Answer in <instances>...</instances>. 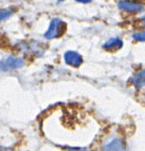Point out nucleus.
Listing matches in <instances>:
<instances>
[{
	"mask_svg": "<svg viewBox=\"0 0 145 151\" xmlns=\"http://www.w3.org/2000/svg\"><path fill=\"white\" fill-rule=\"evenodd\" d=\"M66 24L60 19H53L50 24L49 29L44 34V37L47 39L58 38L66 32Z\"/></svg>",
	"mask_w": 145,
	"mask_h": 151,
	"instance_id": "f257e3e1",
	"label": "nucleus"
},
{
	"mask_svg": "<svg viewBox=\"0 0 145 151\" xmlns=\"http://www.w3.org/2000/svg\"><path fill=\"white\" fill-rule=\"evenodd\" d=\"M24 65V61L19 58H13L10 57L4 61L0 62V70L3 71H9L21 67Z\"/></svg>",
	"mask_w": 145,
	"mask_h": 151,
	"instance_id": "f03ea898",
	"label": "nucleus"
},
{
	"mask_svg": "<svg viewBox=\"0 0 145 151\" xmlns=\"http://www.w3.org/2000/svg\"><path fill=\"white\" fill-rule=\"evenodd\" d=\"M102 151H127L124 142L121 139L115 138L105 144Z\"/></svg>",
	"mask_w": 145,
	"mask_h": 151,
	"instance_id": "7ed1b4c3",
	"label": "nucleus"
},
{
	"mask_svg": "<svg viewBox=\"0 0 145 151\" xmlns=\"http://www.w3.org/2000/svg\"><path fill=\"white\" fill-rule=\"evenodd\" d=\"M65 60L68 65L74 67L80 66L82 63V56L75 51H67L65 54Z\"/></svg>",
	"mask_w": 145,
	"mask_h": 151,
	"instance_id": "20e7f679",
	"label": "nucleus"
},
{
	"mask_svg": "<svg viewBox=\"0 0 145 151\" xmlns=\"http://www.w3.org/2000/svg\"><path fill=\"white\" fill-rule=\"evenodd\" d=\"M119 4L120 8L128 12H140L143 9V4L139 2L120 1Z\"/></svg>",
	"mask_w": 145,
	"mask_h": 151,
	"instance_id": "39448f33",
	"label": "nucleus"
},
{
	"mask_svg": "<svg viewBox=\"0 0 145 151\" xmlns=\"http://www.w3.org/2000/svg\"><path fill=\"white\" fill-rule=\"evenodd\" d=\"M123 42L119 38H112L109 41H107L105 44H104V49L107 50H119L122 47Z\"/></svg>",
	"mask_w": 145,
	"mask_h": 151,
	"instance_id": "423d86ee",
	"label": "nucleus"
},
{
	"mask_svg": "<svg viewBox=\"0 0 145 151\" xmlns=\"http://www.w3.org/2000/svg\"><path fill=\"white\" fill-rule=\"evenodd\" d=\"M133 85L137 88L140 89L144 86V71L142 70L140 73H137L132 79Z\"/></svg>",
	"mask_w": 145,
	"mask_h": 151,
	"instance_id": "0eeeda50",
	"label": "nucleus"
},
{
	"mask_svg": "<svg viewBox=\"0 0 145 151\" xmlns=\"http://www.w3.org/2000/svg\"><path fill=\"white\" fill-rule=\"evenodd\" d=\"M11 15V12L7 10H0V20L7 19Z\"/></svg>",
	"mask_w": 145,
	"mask_h": 151,
	"instance_id": "6e6552de",
	"label": "nucleus"
},
{
	"mask_svg": "<svg viewBox=\"0 0 145 151\" xmlns=\"http://www.w3.org/2000/svg\"><path fill=\"white\" fill-rule=\"evenodd\" d=\"M133 37H134V38L136 40V41H139V42H144V32L135 34Z\"/></svg>",
	"mask_w": 145,
	"mask_h": 151,
	"instance_id": "1a4fd4ad",
	"label": "nucleus"
},
{
	"mask_svg": "<svg viewBox=\"0 0 145 151\" xmlns=\"http://www.w3.org/2000/svg\"><path fill=\"white\" fill-rule=\"evenodd\" d=\"M68 151H90L87 150H82V149H69Z\"/></svg>",
	"mask_w": 145,
	"mask_h": 151,
	"instance_id": "9d476101",
	"label": "nucleus"
},
{
	"mask_svg": "<svg viewBox=\"0 0 145 151\" xmlns=\"http://www.w3.org/2000/svg\"><path fill=\"white\" fill-rule=\"evenodd\" d=\"M0 151H12L11 150H8V149H0Z\"/></svg>",
	"mask_w": 145,
	"mask_h": 151,
	"instance_id": "9b49d317",
	"label": "nucleus"
}]
</instances>
